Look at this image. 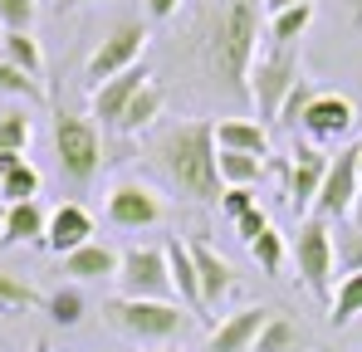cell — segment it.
Returning <instances> with one entry per match:
<instances>
[{
    "instance_id": "d4e9b609",
    "label": "cell",
    "mask_w": 362,
    "mask_h": 352,
    "mask_svg": "<svg viewBox=\"0 0 362 352\" xmlns=\"http://www.w3.org/2000/svg\"><path fill=\"white\" fill-rule=\"evenodd\" d=\"M30 142H35V122H30L25 108L0 113V157H25Z\"/></svg>"
},
{
    "instance_id": "ac0fdd59",
    "label": "cell",
    "mask_w": 362,
    "mask_h": 352,
    "mask_svg": "<svg viewBox=\"0 0 362 352\" xmlns=\"http://www.w3.org/2000/svg\"><path fill=\"white\" fill-rule=\"evenodd\" d=\"M45 230H49V211L40 201L5 206L0 216V245H45Z\"/></svg>"
},
{
    "instance_id": "ba28073f",
    "label": "cell",
    "mask_w": 362,
    "mask_h": 352,
    "mask_svg": "<svg viewBox=\"0 0 362 352\" xmlns=\"http://www.w3.org/2000/svg\"><path fill=\"white\" fill-rule=\"evenodd\" d=\"M147 45H152V35H147L142 20H122V25H113V35L88 54V69H83L88 88H103L108 78H118V74H127V69H137L142 54H147Z\"/></svg>"
},
{
    "instance_id": "4dcf8cb0",
    "label": "cell",
    "mask_w": 362,
    "mask_h": 352,
    "mask_svg": "<svg viewBox=\"0 0 362 352\" xmlns=\"http://www.w3.org/2000/svg\"><path fill=\"white\" fill-rule=\"evenodd\" d=\"M20 308H45V298L30 289L20 274L0 269V313H20Z\"/></svg>"
},
{
    "instance_id": "3957f363",
    "label": "cell",
    "mask_w": 362,
    "mask_h": 352,
    "mask_svg": "<svg viewBox=\"0 0 362 352\" xmlns=\"http://www.w3.org/2000/svg\"><path fill=\"white\" fill-rule=\"evenodd\" d=\"M289 259L299 269L303 289L313 293L318 303H333V269H338V245H333V225L308 216L299 221V230L289 240Z\"/></svg>"
},
{
    "instance_id": "d6a6232c",
    "label": "cell",
    "mask_w": 362,
    "mask_h": 352,
    "mask_svg": "<svg viewBox=\"0 0 362 352\" xmlns=\"http://www.w3.org/2000/svg\"><path fill=\"white\" fill-rule=\"evenodd\" d=\"M40 15V0H0V30H30Z\"/></svg>"
},
{
    "instance_id": "d590c367",
    "label": "cell",
    "mask_w": 362,
    "mask_h": 352,
    "mask_svg": "<svg viewBox=\"0 0 362 352\" xmlns=\"http://www.w3.org/2000/svg\"><path fill=\"white\" fill-rule=\"evenodd\" d=\"M313 93H318V88H313V83L303 78L299 88L289 93V103H284V113H279V122H289V127H294V122H299V113H303V108H308V98H313Z\"/></svg>"
},
{
    "instance_id": "7c38bea8",
    "label": "cell",
    "mask_w": 362,
    "mask_h": 352,
    "mask_svg": "<svg viewBox=\"0 0 362 352\" xmlns=\"http://www.w3.org/2000/svg\"><path fill=\"white\" fill-rule=\"evenodd\" d=\"M162 216H167V206H162V196H157L142 176H118V181L108 186V221H113L118 230L157 225Z\"/></svg>"
},
{
    "instance_id": "bcb514c9",
    "label": "cell",
    "mask_w": 362,
    "mask_h": 352,
    "mask_svg": "<svg viewBox=\"0 0 362 352\" xmlns=\"http://www.w3.org/2000/svg\"><path fill=\"white\" fill-rule=\"evenodd\" d=\"M0 35H5V30H0Z\"/></svg>"
},
{
    "instance_id": "74e56055",
    "label": "cell",
    "mask_w": 362,
    "mask_h": 352,
    "mask_svg": "<svg viewBox=\"0 0 362 352\" xmlns=\"http://www.w3.org/2000/svg\"><path fill=\"white\" fill-rule=\"evenodd\" d=\"M181 10V0H147V20H172Z\"/></svg>"
},
{
    "instance_id": "7a4b0ae2",
    "label": "cell",
    "mask_w": 362,
    "mask_h": 352,
    "mask_svg": "<svg viewBox=\"0 0 362 352\" xmlns=\"http://www.w3.org/2000/svg\"><path fill=\"white\" fill-rule=\"evenodd\" d=\"M255 40H259V5L255 0H221L201 25V64L216 83L250 98V69H255Z\"/></svg>"
},
{
    "instance_id": "4fadbf2b",
    "label": "cell",
    "mask_w": 362,
    "mask_h": 352,
    "mask_svg": "<svg viewBox=\"0 0 362 352\" xmlns=\"http://www.w3.org/2000/svg\"><path fill=\"white\" fill-rule=\"evenodd\" d=\"M152 83V74H147V64H137V69H127V74H118V78H108L103 88H88V113L103 117L108 127H118L122 113L132 108V98L142 93Z\"/></svg>"
},
{
    "instance_id": "52a82bcc",
    "label": "cell",
    "mask_w": 362,
    "mask_h": 352,
    "mask_svg": "<svg viewBox=\"0 0 362 352\" xmlns=\"http://www.w3.org/2000/svg\"><path fill=\"white\" fill-rule=\"evenodd\" d=\"M54 157H59V172L74 186H88L98 176V167H103V137H98L93 117H74V113L54 117Z\"/></svg>"
},
{
    "instance_id": "f35d334b",
    "label": "cell",
    "mask_w": 362,
    "mask_h": 352,
    "mask_svg": "<svg viewBox=\"0 0 362 352\" xmlns=\"http://www.w3.org/2000/svg\"><path fill=\"white\" fill-rule=\"evenodd\" d=\"M358 172H362V157H358ZM348 225L362 230V186H358V201H353V216H348Z\"/></svg>"
},
{
    "instance_id": "f1b7e54d",
    "label": "cell",
    "mask_w": 362,
    "mask_h": 352,
    "mask_svg": "<svg viewBox=\"0 0 362 352\" xmlns=\"http://www.w3.org/2000/svg\"><path fill=\"white\" fill-rule=\"evenodd\" d=\"M0 93H10V98H25L30 108H40V103H49V93H45V83H40V78H30L25 69H15L10 59H0Z\"/></svg>"
},
{
    "instance_id": "5b68a950",
    "label": "cell",
    "mask_w": 362,
    "mask_h": 352,
    "mask_svg": "<svg viewBox=\"0 0 362 352\" xmlns=\"http://www.w3.org/2000/svg\"><path fill=\"white\" fill-rule=\"evenodd\" d=\"M299 83H303V64H299V54H294V45H289V49L269 45L264 54L255 59V69H250V103L259 108L264 122H279L289 93H294Z\"/></svg>"
},
{
    "instance_id": "f546056e",
    "label": "cell",
    "mask_w": 362,
    "mask_h": 352,
    "mask_svg": "<svg viewBox=\"0 0 362 352\" xmlns=\"http://www.w3.org/2000/svg\"><path fill=\"white\" fill-rule=\"evenodd\" d=\"M83 308H88V303H83V289H78V284H59V289L45 298V313H49L59 328H78V323H83Z\"/></svg>"
},
{
    "instance_id": "7bdbcfd3",
    "label": "cell",
    "mask_w": 362,
    "mask_h": 352,
    "mask_svg": "<svg viewBox=\"0 0 362 352\" xmlns=\"http://www.w3.org/2000/svg\"><path fill=\"white\" fill-rule=\"evenodd\" d=\"M152 352H181V348H177V343H167V348H152Z\"/></svg>"
},
{
    "instance_id": "6da1fadb",
    "label": "cell",
    "mask_w": 362,
    "mask_h": 352,
    "mask_svg": "<svg viewBox=\"0 0 362 352\" xmlns=\"http://www.w3.org/2000/svg\"><path fill=\"white\" fill-rule=\"evenodd\" d=\"M152 162L167 176V186L196 201V206H221L226 181H221V147H216V122L196 117V122H177L152 142Z\"/></svg>"
},
{
    "instance_id": "ee69618b",
    "label": "cell",
    "mask_w": 362,
    "mask_h": 352,
    "mask_svg": "<svg viewBox=\"0 0 362 352\" xmlns=\"http://www.w3.org/2000/svg\"><path fill=\"white\" fill-rule=\"evenodd\" d=\"M30 352H49V343H35V348H30Z\"/></svg>"
},
{
    "instance_id": "484cf974",
    "label": "cell",
    "mask_w": 362,
    "mask_h": 352,
    "mask_svg": "<svg viewBox=\"0 0 362 352\" xmlns=\"http://www.w3.org/2000/svg\"><path fill=\"white\" fill-rule=\"evenodd\" d=\"M250 259H255V264H259L269 279H279V274H284V264H289V240L269 225L259 240H250Z\"/></svg>"
},
{
    "instance_id": "8d00e7d4",
    "label": "cell",
    "mask_w": 362,
    "mask_h": 352,
    "mask_svg": "<svg viewBox=\"0 0 362 352\" xmlns=\"http://www.w3.org/2000/svg\"><path fill=\"white\" fill-rule=\"evenodd\" d=\"M264 230H269V216H264V206H255L250 216H240V221H235V235H240L245 245H250V240H259Z\"/></svg>"
},
{
    "instance_id": "30bf717a",
    "label": "cell",
    "mask_w": 362,
    "mask_h": 352,
    "mask_svg": "<svg viewBox=\"0 0 362 352\" xmlns=\"http://www.w3.org/2000/svg\"><path fill=\"white\" fill-rule=\"evenodd\" d=\"M358 157H362V142L333 152L328 176H323V191H318V201H313V216H318V221L333 225V221H348V216H353V201H358V186H362Z\"/></svg>"
},
{
    "instance_id": "ab89813d",
    "label": "cell",
    "mask_w": 362,
    "mask_h": 352,
    "mask_svg": "<svg viewBox=\"0 0 362 352\" xmlns=\"http://www.w3.org/2000/svg\"><path fill=\"white\" fill-rule=\"evenodd\" d=\"M294 5H308V0H264L269 15H284V10H294Z\"/></svg>"
},
{
    "instance_id": "7402d4cb",
    "label": "cell",
    "mask_w": 362,
    "mask_h": 352,
    "mask_svg": "<svg viewBox=\"0 0 362 352\" xmlns=\"http://www.w3.org/2000/svg\"><path fill=\"white\" fill-rule=\"evenodd\" d=\"M0 59H10V64L25 69L30 78H45V49H40L35 30H5V35H0Z\"/></svg>"
},
{
    "instance_id": "603a6c76",
    "label": "cell",
    "mask_w": 362,
    "mask_h": 352,
    "mask_svg": "<svg viewBox=\"0 0 362 352\" xmlns=\"http://www.w3.org/2000/svg\"><path fill=\"white\" fill-rule=\"evenodd\" d=\"M162 103H167V93H162V83L152 78L137 98H132V108L122 113V122H118V132H127V137H137V132H147L157 117H162Z\"/></svg>"
},
{
    "instance_id": "277c9868",
    "label": "cell",
    "mask_w": 362,
    "mask_h": 352,
    "mask_svg": "<svg viewBox=\"0 0 362 352\" xmlns=\"http://www.w3.org/2000/svg\"><path fill=\"white\" fill-rule=\"evenodd\" d=\"M103 313H108V323L118 328L122 338L147 343V348H167L181 328H186V313H181V303H172V298L167 303H152V298H113Z\"/></svg>"
},
{
    "instance_id": "8992f818",
    "label": "cell",
    "mask_w": 362,
    "mask_h": 352,
    "mask_svg": "<svg viewBox=\"0 0 362 352\" xmlns=\"http://www.w3.org/2000/svg\"><path fill=\"white\" fill-rule=\"evenodd\" d=\"M118 298H152V303H177L172 289V264L167 245H127L118 259Z\"/></svg>"
},
{
    "instance_id": "44dd1931",
    "label": "cell",
    "mask_w": 362,
    "mask_h": 352,
    "mask_svg": "<svg viewBox=\"0 0 362 352\" xmlns=\"http://www.w3.org/2000/svg\"><path fill=\"white\" fill-rule=\"evenodd\" d=\"M40 196V167L30 157H0V201L20 206Z\"/></svg>"
},
{
    "instance_id": "1f68e13d",
    "label": "cell",
    "mask_w": 362,
    "mask_h": 352,
    "mask_svg": "<svg viewBox=\"0 0 362 352\" xmlns=\"http://www.w3.org/2000/svg\"><path fill=\"white\" fill-rule=\"evenodd\" d=\"M264 172V157H245V152H221V181L226 186H255Z\"/></svg>"
},
{
    "instance_id": "f6af8a7d",
    "label": "cell",
    "mask_w": 362,
    "mask_h": 352,
    "mask_svg": "<svg viewBox=\"0 0 362 352\" xmlns=\"http://www.w3.org/2000/svg\"><path fill=\"white\" fill-rule=\"evenodd\" d=\"M196 5H206V0H196Z\"/></svg>"
},
{
    "instance_id": "b9f144b4",
    "label": "cell",
    "mask_w": 362,
    "mask_h": 352,
    "mask_svg": "<svg viewBox=\"0 0 362 352\" xmlns=\"http://www.w3.org/2000/svg\"><path fill=\"white\" fill-rule=\"evenodd\" d=\"M64 5H103V0H64Z\"/></svg>"
},
{
    "instance_id": "836d02e7",
    "label": "cell",
    "mask_w": 362,
    "mask_h": 352,
    "mask_svg": "<svg viewBox=\"0 0 362 352\" xmlns=\"http://www.w3.org/2000/svg\"><path fill=\"white\" fill-rule=\"evenodd\" d=\"M255 206H259V196H255L250 186H226V196H221V216H226L230 225H235L240 216H250Z\"/></svg>"
},
{
    "instance_id": "8fae6325",
    "label": "cell",
    "mask_w": 362,
    "mask_h": 352,
    "mask_svg": "<svg viewBox=\"0 0 362 352\" xmlns=\"http://www.w3.org/2000/svg\"><path fill=\"white\" fill-rule=\"evenodd\" d=\"M328 152L323 147H308L299 142L294 152H289V162H279V172H284V196H289V211L308 221L313 216V201H318V191H323V176H328Z\"/></svg>"
},
{
    "instance_id": "9a60e30c",
    "label": "cell",
    "mask_w": 362,
    "mask_h": 352,
    "mask_svg": "<svg viewBox=\"0 0 362 352\" xmlns=\"http://www.w3.org/2000/svg\"><path fill=\"white\" fill-rule=\"evenodd\" d=\"M191 259H196V279H201V308L216 313L221 298L235 289V269L221 259V250H211L206 240H191Z\"/></svg>"
},
{
    "instance_id": "5bb4252c",
    "label": "cell",
    "mask_w": 362,
    "mask_h": 352,
    "mask_svg": "<svg viewBox=\"0 0 362 352\" xmlns=\"http://www.w3.org/2000/svg\"><path fill=\"white\" fill-rule=\"evenodd\" d=\"M274 318V308H259V303H250L240 313H226L216 328H211V352H255L259 343V333H264V323Z\"/></svg>"
},
{
    "instance_id": "9c48e42d",
    "label": "cell",
    "mask_w": 362,
    "mask_h": 352,
    "mask_svg": "<svg viewBox=\"0 0 362 352\" xmlns=\"http://www.w3.org/2000/svg\"><path fill=\"white\" fill-rule=\"evenodd\" d=\"M294 127L303 132V142H308V147H333L338 137H348V132L358 127V108H353V98H348V93L318 88V93L308 98V108L299 113Z\"/></svg>"
},
{
    "instance_id": "4316f807",
    "label": "cell",
    "mask_w": 362,
    "mask_h": 352,
    "mask_svg": "<svg viewBox=\"0 0 362 352\" xmlns=\"http://www.w3.org/2000/svg\"><path fill=\"white\" fill-rule=\"evenodd\" d=\"M358 313H362V274H343L338 289H333V303H328V323L348 328Z\"/></svg>"
},
{
    "instance_id": "83f0119b",
    "label": "cell",
    "mask_w": 362,
    "mask_h": 352,
    "mask_svg": "<svg viewBox=\"0 0 362 352\" xmlns=\"http://www.w3.org/2000/svg\"><path fill=\"white\" fill-rule=\"evenodd\" d=\"M308 25H313V0H308V5H294V10H284V15H269V45L289 49L294 40H303Z\"/></svg>"
},
{
    "instance_id": "60d3db41",
    "label": "cell",
    "mask_w": 362,
    "mask_h": 352,
    "mask_svg": "<svg viewBox=\"0 0 362 352\" xmlns=\"http://www.w3.org/2000/svg\"><path fill=\"white\" fill-rule=\"evenodd\" d=\"M353 20H358V25H362V0H353Z\"/></svg>"
},
{
    "instance_id": "d6986e66",
    "label": "cell",
    "mask_w": 362,
    "mask_h": 352,
    "mask_svg": "<svg viewBox=\"0 0 362 352\" xmlns=\"http://www.w3.org/2000/svg\"><path fill=\"white\" fill-rule=\"evenodd\" d=\"M216 147L221 152H245V157H269V127L250 117H221L216 122Z\"/></svg>"
},
{
    "instance_id": "ffe728a7",
    "label": "cell",
    "mask_w": 362,
    "mask_h": 352,
    "mask_svg": "<svg viewBox=\"0 0 362 352\" xmlns=\"http://www.w3.org/2000/svg\"><path fill=\"white\" fill-rule=\"evenodd\" d=\"M167 245V264H172V289H177V303L191 308V313H206L201 308V279H196V259H191V245L181 240H162Z\"/></svg>"
},
{
    "instance_id": "2e32d148",
    "label": "cell",
    "mask_w": 362,
    "mask_h": 352,
    "mask_svg": "<svg viewBox=\"0 0 362 352\" xmlns=\"http://www.w3.org/2000/svg\"><path fill=\"white\" fill-rule=\"evenodd\" d=\"M93 240V216L78 206V201H64L59 211H49V230H45V250H54V254H74V250H83Z\"/></svg>"
},
{
    "instance_id": "cb8c5ba5",
    "label": "cell",
    "mask_w": 362,
    "mask_h": 352,
    "mask_svg": "<svg viewBox=\"0 0 362 352\" xmlns=\"http://www.w3.org/2000/svg\"><path fill=\"white\" fill-rule=\"evenodd\" d=\"M255 352H308V333H303V328L294 323V318L274 313V318L264 323V333H259Z\"/></svg>"
},
{
    "instance_id": "e0dca14e",
    "label": "cell",
    "mask_w": 362,
    "mask_h": 352,
    "mask_svg": "<svg viewBox=\"0 0 362 352\" xmlns=\"http://www.w3.org/2000/svg\"><path fill=\"white\" fill-rule=\"evenodd\" d=\"M118 259H122V250L88 240L83 250L64 254V274H69V284H88V279H118Z\"/></svg>"
},
{
    "instance_id": "e575fe53",
    "label": "cell",
    "mask_w": 362,
    "mask_h": 352,
    "mask_svg": "<svg viewBox=\"0 0 362 352\" xmlns=\"http://www.w3.org/2000/svg\"><path fill=\"white\" fill-rule=\"evenodd\" d=\"M333 245H338V240H333ZM338 264H343L348 274H362V230H353V225H348L343 245H338Z\"/></svg>"
}]
</instances>
